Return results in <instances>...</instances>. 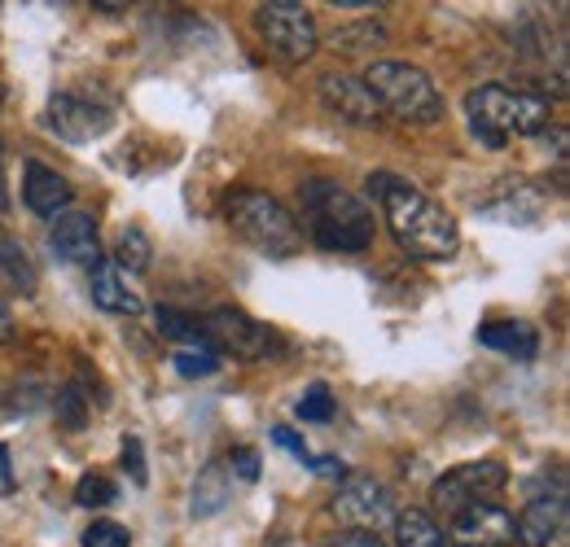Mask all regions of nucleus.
<instances>
[{
	"mask_svg": "<svg viewBox=\"0 0 570 547\" xmlns=\"http://www.w3.org/2000/svg\"><path fill=\"white\" fill-rule=\"evenodd\" d=\"M115 499H119V486L106 474H83L75 486V504H83V508H110Z\"/></svg>",
	"mask_w": 570,
	"mask_h": 547,
	"instance_id": "nucleus-23",
	"label": "nucleus"
},
{
	"mask_svg": "<svg viewBox=\"0 0 570 547\" xmlns=\"http://www.w3.org/2000/svg\"><path fill=\"white\" fill-rule=\"evenodd\" d=\"M13 334H18V325H13V311H9V302L0 298V346L13 342Z\"/></svg>",
	"mask_w": 570,
	"mask_h": 547,
	"instance_id": "nucleus-33",
	"label": "nucleus"
},
{
	"mask_svg": "<svg viewBox=\"0 0 570 547\" xmlns=\"http://www.w3.org/2000/svg\"><path fill=\"white\" fill-rule=\"evenodd\" d=\"M110 123H115V115H110L106 106L88 101V97L58 92V97L49 101V128H53L62 140H71V145L106 137V132H110Z\"/></svg>",
	"mask_w": 570,
	"mask_h": 547,
	"instance_id": "nucleus-11",
	"label": "nucleus"
},
{
	"mask_svg": "<svg viewBox=\"0 0 570 547\" xmlns=\"http://www.w3.org/2000/svg\"><path fill=\"white\" fill-rule=\"evenodd\" d=\"M321 101L330 115H338L343 123H356V128H373L382 119L373 92L360 83L356 74H321Z\"/></svg>",
	"mask_w": 570,
	"mask_h": 547,
	"instance_id": "nucleus-14",
	"label": "nucleus"
},
{
	"mask_svg": "<svg viewBox=\"0 0 570 547\" xmlns=\"http://www.w3.org/2000/svg\"><path fill=\"white\" fill-rule=\"evenodd\" d=\"M334 517L352 530L377 535L386 521H395V495L368 474H347L334 495Z\"/></svg>",
	"mask_w": 570,
	"mask_h": 547,
	"instance_id": "nucleus-9",
	"label": "nucleus"
},
{
	"mask_svg": "<svg viewBox=\"0 0 570 547\" xmlns=\"http://www.w3.org/2000/svg\"><path fill=\"white\" fill-rule=\"evenodd\" d=\"M88 294H92V302L101 307V311H110V316H137L141 311V294L128 285V276L119 272L115 263H92V276H88Z\"/></svg>",
	"mask_w": 570,
	"mask_h": 547,
	"instance_id": "nucleus-16",
	"label": "nucleus"
},
{
	"mask_svg": "<svg viewBox=\"0 0 570 547\" xmlns=\"http://www.w3.org/2000/svg\"><path fill=\"white\" fill-rule=\"evenodd\" d=\"M198 329H203V338L212 342V350L219 359H224V355H237V359L264 364V359H273L285 346L268 325H259V320L246 316L242 307H215Z\"/></svg>",
	"mask_w": 570,
	"mask_h": 547,
	"instance_id": "nucleus-7",
	"label": "nucleus"
},
{
	"mask_svg": "<svg viewBox=\"0 0 570 547\" xmlns=\"http://www.w3.org/2000/svg\"><path fill=\"white\" fill-rule=\"evenodd\" d=\"M171 364H176V372H180V377H215L224 359H219L215 350H176V355H171Z\"/></svg>",
	"mask_w": 570,
	"mask_h": 547,
	"instance_id": "nucleus-24",
	"label": "nucleus"
},
{
	"mask_svg": "<svg viewBox=\"0 0 570 547\" xmlns=\"http://www.w3.org/2000/svg\"><path fill=\"white\" fill-rule=\"evenodd\" d=\"M294 411L303 416V420H316V425H325V420H334V395L325 390V386H312L298 404H294Z\"/></svg>",
	"mask_w": 570,
	"mask_h": 547,
	"instance_id": "nucleus-27",
	"label": "nucleus"
},
{
	"mask_svg": "<svg viewBox=\"0 0 570 547\" xmlns=\"http://www.w3.org/2000/svg\"><path fill=\"white\" fill-rule=\"evenodd\" d=\"M273 442H277V447H285V451H289V456H294L298 465H307V469H312V460H316V456H312V447H307V442H303V438H298L294 429L277 425V429H273Z\"/></svg>",
	"mask_w": 570,
	"mask_h": 547,
	"instance_id": "nucleus-30",
	"label": "nucleus"
},
{
	"mask_svg": "<svg viewBox=\"0 0 570 547\" xmlns=\"http://www.w3.org/2000/svg\"><path fill=\"white\" fill-rule=\"evenodd\" d=\"M0 106H4V83H0Z\"/></svg>",
	"mask_w": 570,
	"mask_h": 547,
	"instance_id": "nucleus-35",
	"label": "nucleus"
},
{
	"mask_svg": "<svg viewBox=\"0 0 570 547\" xmlns=\"http://www.w3.org/2000/svg\"><path fill=\"white\" fill-rule=\"evenodd\" d=\"M470 132L483 140L488 149H504L513 137H540L549 128L553 106L535 92H518L504 83H483L465 97Z\"/></svg>",
	"mask_w": 570,
	"mask_h": 547,
	"instance_id": "nucleus-3",
	"label": "nucleus"
},
{
	"mask_svg": "<svg viewBox=\"0 0 570 547\" xmlns=\"http://www.w3.org/2000/svg\"><path fill=\"white\" fill-rule=\"evenodd\" d=\"M158 334L171 338V342H180V350H212V342L198 329V320H189V316H180L171 307H158Z\"/></svg>",
	"mask_w": 570,
	"mask_h": 547,
	"instance_id": "nucleus-21",
	"label": "nucleus"
},
{
	"mask_svg": "<svg viewBox=\"0 0 570 547\" xmlns=\"http://www.w3.org/2000/svg\"><path fill=\"white\" fill-rule=\"evenodd\" d=\"M368 189L382 206V219L391 223L395 241L404 255L413 259H430V263H448L461 250V228L443 206L426 198L417 185H409L404 176L391 171H373Z\"/></svg>",
	"mask_w": 570,
	"mask_h": 547,
	"instance_id": "nucleus-1",
	"label": "nucleus"
},
{
	"mask_svg": "<svg viewBox=\"0 0 570 547\" xmlns=\"http://www.w3.org/2000/svg\"><path fill=\"white\" fill-rule=\"evenodd\" d=\"M22 198H27V206H31L40 219H58V215L71 210L75 189L67 185V176H58L53 167H45V162H27Z\"/></svg>",
	"mask_w": 570,
	"mask_h": 547,
	"instance_id": "nucleus-15",
	"label": "nucleus"
},
{
	"mask_svg": "<svg viewBox=\"0 0 570 547\" xmlns=\"http://www.w3.org/2000/svg\"><path fill=\"white\" fill-rule=\"evenodd\" d=\"M83 547H132V535H128V526H119V521H92L88 530H83Z\"/></svg>",
	"mask_w": 570,
	"mask_h": 547,
	"instance_id": "nucleus-26",
	"label": "nucleus"
},
{
	"mask_svg": "<svg viewBox=\"0 0 570 547\" xmlns=\"http://www.w3.org/2000/svg\"><path fill=\"white\" fill-rule=\"evenodd\" d=\"M452 547H513V513L500 504H474L452 517Z\"/></svg>",
	"mask_w": 570,
	"mask_h": 547,
	"instance_id": "nucleus-12",
	"label": "nucleus"
},
{
	"mask_svg": "<svg viewBox=\"0 0 570 547\" xmlns=\"http://www.w3.org/2000/svg\"><path fill=\"white\" fill-rule=\"evenodd\" d=\"M513 544L522 547H570V504L567 495H540L513 521Z\"/></svg>",
	"mask_w": 570,
	"mask_h": 547,
	"instance_id": "nucleus-10",
	"label": "nucleus"
},
{
	"mask_svg": "<svg viewBox=\"0 0 570 547\" xmlns=\"http://www.w3.org/2000/svg\"><path fill=\"white\" fill-rule=\"evenodd\" d=\"M83 399H88V395H79L75 386H67V390L58 395V420H62L71 434L75 429H83V416H88V411H83Z\"/></svg>",
	"mask_w": 570,
	"mask_h": 547,
	"instance_id": "nucleus-28",
	"label": "nucleus"
},
{
	"mask_svg": "<svg viewBox=\"0 0 570 547\" xmlns=\"http://www.w3.org/2000/svg\"><path fill=\"white\" fill-rule=\"evenodd\" d=\"M228 499H233V474H228L224 460H212V465L198 474V481H194V504H189V513H194V517H215Z\"/></svg>",
	"mask_w": 570,
	"mask_h": 547,
	"instance_id": "nucleus-18",
	"label": "nucleus"
},
{
	"mask_svg": "<svg viewBox=\"0 0 570 547\" xmlns=\"http://www.w3.org/2000/svg\"><path fill=\"white\" fill-rule=\"evenodd\" d=\"M124 469H128V478L145 486L149 474H145V451H141V438H124Z\"/></svg>",
	"mask_w": 570,
	"mask_h": 547,
	"instance_id": "nucleus-31",
	"label": "nucleus"
},
{
	"mask_svg": "<svg viewBox=\"0 0 570 547\" xmlns=\"http://www.w3.org/2000/svg\"><path fill=\"white\" fill-rule=\"evenodd\" d=\"M377 49V44H386V27H373V22H364V27H343V31H334V49H347V53H356V49Z\"/></svg>",
	"mask_w": 570,
	"mask_h": 547,
	"instance_id": "nucleus-25",
	"label": "nucleus"
},
{
	"mask_svg": "<svg viewBox=\"0 0 570 547\" xmlns=\"http://www.w3.org/2000/svg\"><path fill=\"white\" fill-rule=\"evenodd\" d=\"M149 263H154V246H149V237H145L141 228H128V232L119 237L115 268H119V272H149Z\"/></svg>",
	"mask_w": 570,
	"mask_h": 547,
	"instance_id": "nucleus-22",
	"label": "nucleus"
},
{
	"mask_svg": "<svg viewBox=\"0 0 570 547\" xmlns=\"http://www.w3.org/2000/svg\"><path fill=\"white\" fill-rule=\"evenodd\" d=\"M330 547H386L377 535H364V530H347V535H338Z\"/></svg>",
	"mask_w": 570,
	"mask_h": 547,
	"instance_id": "nucleus-32",
	"label": "nucleus"
},
{
	"mask_svg": "<svg viewBox=\"0 0 570 547\" xmlns=\"http://www.w3.org/2000/svg\"><path fill=\"white\" fill-rule=\"evenodd\" d=\"M224 219H228V228H233L246 246H255V250L268 255V259H289V255H298V246H303L298 219H294L273 193H259V189H237V193H228Z\"/></svg>",
	"mask_w": 570,
	"mask_h": 547,
	"instance_id": "nucleus-4",
	"label": "nucleus"
},
{
	"mask_svg": "<svg viewBox=\"0 0 570 547\" xmlns=\"http://www.w3.org/2000/svg\"><path fill=\"white\" fill-rule=\"evenodd\" d=\"M504 481H509V469H504L500 460H465V465L448 469L443 478L430 486V504H434V513H439L443 521H452V517H461L465 508L488 504Z\"/></svg>",
	"mask_w": 570,
	"mask_h": 547,
	"instance_id": "nucleus-8",
	"label": "nucleus"
},
{
	"mask_svg": "<svg viewBox=\"0 0 570 547\" xmlns=\"http://www.w3.org/2000/svg\"><path fill=\"white\" fill-rule=\"evenodd\" d=\"M49 250H53L62 263H79V268L101 263V237H97L92 215H83V210L58 215V219L49 223Z\"/></svg>",
	"mask_w": 570,
	"mask_h": 547,
	"instance_id": "nucleus-13",
	"label": "nucleus"
},
{
	"mask_svg": "<svg viewBox=\"0 0 570 547\" xmlns=\"http://www.w3.org/2000/svg\"><path fill=\"white\" fill-rule=\"evenodd\" d=\"M395 547H448V535L430 513L404 508L395 513Z\"/></svg>",
	"mask_w": 570,
	"mask_h": 547,
	"instance_id": "nucleus-19",
	"label": "nucleus"
},
{
	"mask_svg": "<svg viewBox=\"0 0 570 547\" xmlns=\"http://www.w3.org/2000/svg\"><path fill=\"white\" fill-rule=\"evenodd\" d=\"M224 465H228V474H237L242 481H259V451L255 447H237Z\"/></svg>",
	"mask_w": 570,
	"mask_h": 547,
	"instance_id": "nucleus-29",
	"label": "nucleus"
},
{
	"mask_svg": "<svg viewBox=\"0 0 570 547\" xmlns=\"http://www.w3.org/2000/svg\"><path fill=\"white\" fill-rule=\"evenodd\" d=\"M9 206V193H4V149H0V210Z\"/></svg>",
	"mask_w": 570,
	"mask_h": 547,
	"instance_id": "nucleus-34",
	"label": "nucleus"
},
{
	"mask_svg": "<svg viewBox=\"0 0 570 547\" xmlns=\"http://www.w3.org/2000/svg\"><path fill=\"white\" fill-rule=\"evenodd\" d=\"M298 202H303V223H307V232H312V241L321 250L360 255V250L373 246V232H377L373 210L352 189L316 176V180H303Z\"/></svg>",
	"mask_w": 570,
	"mask_h": 547,
	"instance_id": "nucleus-2",
	"label": "nucleus"
},
{
	"mask_svg": "<svg viewBox=\"0 0 570 547\" xmlns=\"http://www.w3.org/2000/svg\"><path fill=\"white\" fill-rule=\"evenodd\" d=\"M479 342L488 350H500L504 359H518V364H531L540 355V334L535 325L527 320H497V325H483L479 329Z\"/></svg>",
	"mask_w": 570,
	"mask_h": 547,
	"instance_id": "nucleus-17",
	"label": "nucleus"
},
{
	"mask_svg": "<svg viewBox=\"0 0 570 547\" xmlns=\"http://www.w3.org/2000/svg\"><path fill=\"white\" fill-rule=\"evenodd\" d=\"M360 83L373 92L377 110L395 115L400 123L426 128V123L443 119V92L434 88V79L422 67H409V62H373V67L364 70Z\"/></svg>",
	"mask_w": 570,
	"mask_h": 547,
	"instance_id": "nucleus-5",
	"label": "nucleus"
},
{
	"mask_svg": "<svg viewBox=\"0 0 570 547\" xmlns=\"http://www.w3.org/2000/svg\"><path fill=\"white\" fill-rule=\"evenodd\" d=\"M255 27H259L264 44H268L282 62H289V67L316 58V49H321L316 18H312V9L298 4V0H264V4L255 9Z\"/></svg>",
	"mask_w": 570,
	"mask_h": 547,
	"instance_id": "nucleus-6",
	"label": "nucleus"
},
{
	"mask_svg": "<svg viewBox=\"0 0 570 547\" xmlns=\"http://www.w3.org/2000/svg\"><path fill=\"white\" fill-rule=\"evenodd\" d=\"M0 276L4 280H13L22 294H31L36 289V268H31V259H27V250L0 228Z\"/></svg>",
	"mask_w": 570,
	"mask_h": 547,
	"instance_id": "nucleus-20",
	"label": "nucleus"
}]
</instances>
